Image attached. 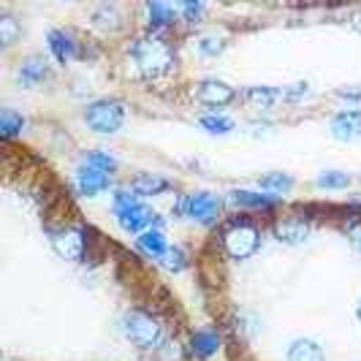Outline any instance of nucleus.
Returning a JSON list of instances; mask_svg holds the SVG:
<instances>
[{
    "instance_id": "obj_28",
    "label": "nucleus",
    "mask_w": 361,
    "mask_h": 361,
    "mask_svg": "<svg viewBox=\"0 0 361 361\" xmlns=\"http://www.w3.org/2000/svg\"><path fill=\"white\" fill-rule=\"evenodd\" d=\"M14 33H17V25H14V19H8V17L0 19V41H3L6 47L14 41Z\"/></svg>"
},
{
    "instance_id": "obj_13",
    "label": "nucleus",
    "mask_w": 361,
    "mask_h": 361,
    "mask_svg": "<svg viewBox=\"0 0 361 361\" xmlns=\"http://www.w3.org/2000/svg\"><path fill=\"white\" fill-rule=\"evenodd\" d=\"M193 353L199 356V359H209L212 353H217V348H220V334H217L215 329H201L193 334Z\"/></svg>"
},
{
    "instance_id": "obj_7",
    "label": "nucleus",
    "mask_w": 361,
    "mask_h": 361,
    "mask_svg": "<svg viewBox=\"0 0 361 361\" xmlns=\"http://www.w3.org/2000/svg\"><path fill=\"white\" fill-rule=\"evenodd\" d=\"M109 182L111 180H109L106 171H98V169H92V166H82V169L76 171V188H79L82 196H95V193L106 190Z\"/></svg>"
},
{
    "instance_id": "obj_9",
    "label": "nucleus",
    "mask_w": 361,
    "mask_h": 361,
    "mask_svg": "<svg viewBox=\"0 0 361 361\" xmlns=\"http://www.w3.org/2000/svg\"><path fill=\"white\" fill-rule=\"evenodd\" d=\"M236 92L226 85V82H217V79H207L199 85V98L207 106H226L234 101Z\"/></svg>"
},
{
    "instance_id": "obj_5",
    "label": "nucleus",
    "mask_w": 361,
    "mask_h": 361,
    "mask_svg": "<svg viewBox=\"0 0 361 361\" xmlns=\"http://www.w3.org/2000/svg\"><path fill=\"white\" fill-rule=\"evenodd\" d=\"M49 242H52L54 253L66 261H79L85 250H87V242H85V231L79 228H60V231H52L49 234Z\"/></svg>"
},
{
    "instance_id": "obj_29",
    "label": "nucleus",
    "mask_w": 361,
    "mask_h": 361,
    "mask_svg": "<svg viewBox=\"0 0 361 361\" xmlns=\"http://www.w3.org/2000/svg\"><path fill=\"white\" fill-rule=\"evenodd\" d=\"M220 49H223V44H220V38H215V36H204L199 41L201 54H217Z\"/></svg>"
},
{
    "instance_id": "obj_20",
    "label": "nucleus",
    "mask_w": 361,
    "mask_h": 361,
    "mask_svg": "<svg viewBox=\"0 0 361 361\" xmlns=\"http://www.w3.org/2000/svg\"><path fill=\"white\" fill-rule=\"evenodd\" d=\"M315 182H318V188H326V190H343L350 185V177L345 171H324Z\"/></svg>"
},
{
    "instance_id": "obj_33",
    "label": "nucleus",
    "mask_w": 361,
    "mask_h": 361,
    "mask_svg": "<svg viewBox=\"0 0 361 361\" xmlns=\"http://www.w3.org/2000/svg\"><path fill=\"white\" fill-rule=\"evenodd\" d=\"M350 239H353V245H356V247L361 250V226L356 228V231H353V234H350Z\"/></svg>"
},
{
    "instance_id": "obj_19",
    "label": "nucleus",
    "mask_w": 361,
    "mask_h": 361,
    "mask_svg": "<svg viewBox=\"0 0 361 361\" xmlns=\"http://www.w3.org/2000/svg\"><path fill=\"white\" fill-rule=\"evenodd\" d=\"M231 201L239 207H271V204H277V196H261L253 190H234Z\"/></svg>"
},
{
    "instance_id": "obj_17",
    "label": "nucleus",
    "mask_w": 361,
    "mask_h": 361,
    "mask_svg": "<svg viewBox=\"0 0 361 361\" xmlns=\"http://www.w3.org/2000/svg\"><path fill=\"white\" fill-rule=\"evenodd\" d=\"M47 60L44 57H30V60H25V66H22V71H19V79L25 82V85H36L41 79H47Z\"/></svg>"
},
{
    "instance_id": "obj_12",
    "label": "nucleus",
    "mask_w": 361,
    "mask_h": 361,
    "mask_svg": "<svg viewBox=\"0 0 361 361\" xmlns=\"http://www.w3.org/2000/svg\"><path fill=\"white\" fill-rule=\"evenodd\" d=\"M286 361H326V356L312 340H293L286 350Z\"/></svg>"
},
{
    "instance_id": "obj_8",
    "label": "nucleus",
    "mask_w": 361,
    "mask_h": 361,
    "mask_svg": "<svg viewBox=\"0 0 361 361\" xmlns=\"http://www.w3.org/2000/svg\"><path fill=\"white\" fill-rule=\"evenodd\" d=\"M274 234H277V239H283L288 245H302L310 236V226L302 217H280L274 223Z\"/></svg>"
},
{
    "instance_id": "obj_23",
    "label": "nucleus",
    "mask_w": 361,
    "mask_h": 361,
    "mask_svg": "<svg viewBox=\"0 0 361 361\" xmlns=\"http://www.w3.org/2000/svg\"><path fill=\"white\" fill-rule=\"evenodd\" d=\"M290 177L288 174H269V177H264L261 180V188L264 190H271V193H286V190H290Z\"/></svg>"
},
{
    "instance_id": "obj_10",
    "label": "nucleus",
    "mask_w": 361,
    "mask_h": 361,
    "mask_svg": "<svg viewBox=\"0 0 361 361\" xmlns=\"http://www.w3.org/2000/svg\"><path fill=\"white\" fill-rule=\"evenodd\" d=\"M331 133L340 142H350V139L361 136V111H340L331 120Z\"/></svg>"
},
{
    "instance_id": "obj_24",
    "label": "nucleus",
    "mask_w": 361,
    "mask_h": 361,
    "mask_svg": "<svg viewBox=\"0 0 361 361\" xmlns=\"http://www.w3.org/2000/svg\"><path fill=\"white\" fill-rule=\"evenodd\" d=\"M87 166H92V169H98V171H114V166H117V161L109 155V152H101V149H95V152H90L87 155Z\"/></svg>"
},
{
    "instance_id": "obj_2",
    "label": "nucleus",
    "mask_w": 361,
    "mask_h": 361,
    "mask_svg": "<svg viewBox=\"0 0 361 361\" xmlns=\"http://www.w3.org/2000/svg\"><path fill=\"white\" fill-rule=\"evenodd\" d=\"M261 245V231L255 228L250 220L245 217H236L226 226V234H223V247L226 253L231 255L234 261H242V258H250V255L258 250Z\"/></svg>"
},
{
    "instance_id": "obj_34",
    "label": "nucleus",
    "mask_w": 361,
    "mask_h": 361,
    "mask_svg": "<svg viewBox=\"0 0 361 361\" xmlns=\"http://www.w3.org/2000/svg\"><path fill=\"white\" fill-rule=\"evenodd\" d=\"M353 27H356V30L361 33V11L356 14V17H353Z\"/></svg>"
},
{
    "instance_id": "obj_14",
    "label": "nucleus",
    "mask_w": 361,
    "mask_h": 361,
    "mask_svg": "<svg viewBox=\"0 0 361 361\" xmlns=\"http://www.w3.org/2000/svg\"><path fill=\"white\" fill-rule=\"evenodd\" d=\"M49 49L60 63H68L71 57H76V44L71 36H66L63 30H52L49 33Z\"/></svg>"
},
{
    "instance_id": "obj_16",
    "label": "nucleus",
    "mask_w": 361,
    "mask_h": 361,
    "mask_svg": "<svg viewBox=\"0 0 361 361\" xmlns=\"http://www.w3.org/2000/svg\"><path fill=\"white\" fill-rule=\"evenodd\" d=\"M139 247H142L145 253L155 255V258H161V255L169 253L166 236H163V231H158V228H152V231H145V234L139 236Z\"/></svg>"
},
{
    "instance_id": "obj_6",
    "label": "nucleus",
    "mask_w": 361,
    "mask_h": 361,
    "mask_svg": "<svg viewBox=\"0 0 361 361\" xmlns=\"http://www.w3.org/2000/svg\"><path fill=\"white\" fill-rule=\"evenodd\" d=\"M182 209H185V215L199 220V223H212L220 212V199L212 193H193L182 201Z\"/></svg>"
},
{
    "instance_id": "obj_25",
    "label": "nucleus",
    "mask_w": 361,
    "mask_h": 361,
    "mask_svg": "<svg viewBox=\"0 0 361 361\" xmlns=\"http://www.w3.org/2000/svg\"><path fill=\"white\" fill-rule=\"evenodd\" d=\"M277 95H280V92L274 90V87H250V90H247V98L255 101V104H261V106H271V104L277 101Z\"/></svg>"
},
{
    "instance_id": "obj_3",
    "label": "nucleus",
    "mask_w": 361,
    "mask_h": 361,
    "mask_svg": "<svg viewBox=\"0 0 361 361\" xmlns=\"http://www.w3.org/2000/svg\"><path fill=\"white\" fill-rule=\"evenodd\" d=\"M126 334L128 340L133 345H139V348H158L163 343V329L152 321V315H147L142 310L128 312Z\"/></svg>"
},
{
    "instance_id": "obj_18",
    "label": "nucleus",
    "mask_w": 361,
    "mask_h": 361,
    "mask_svg": "<svg viewBox=\"0 0 361 361\" xmlns=\"http://www.w3.org/2000/svg\"><path fill=\"white\" fill-rule=\"evenodd\" d=\"M147 14H149V25H155V27L174 25V19H177V11L171 6H166V3H149L147 6Z\"/></svg>"
},
{
    "instance_id": "obj_32",
    "label": "nucleus",
    "mask_w": 361,
    "mask_h": 361,
    "mask_svg": "<svg viewBox=\"0 0 361 361\" xmlns=\"http://www.w3.org/2000/svg\"><path fill=\"white\" fill-rule=\"evenodd\" d=\"M343 98H350V101H361V90H340Z\"/></svg>"
},
{
    "instance_id": "obj_35",
    "label": "nucleus",
    "mask_w": 361,
    "mask_h": 361,
    "mask_svg": "<svg viewBox=\"0 0 361 361\" xmlns=\"http://www.w3.org/2000/svg\"><path fill=\"white\" fill-rule=\"evenodd\" d=\"M356 318H359V321H361V302H359V305H356Z\"/></svg>"
},
{
    "instance_id": "obj_30",
    "label": "nucleus",
    "mask_w": 361,
    "mask_h": 361,
    "mask_svg": "<svg viewBox=\"0 0 361 361\" xmlns=\"http://www.w3.org/2000/svg\"><path fill=\"white\" fill-rule=\"evenodd\" d=\"M182 14L193 22L199 14H204V6H201V3H185V6H182Z\"/></svg>"
},
{
    "instance_id": "obj_22",
    "label": "nucleus",
    "mask_w": 361,
    "mask_h": 361,
    "mask_svg": "<svg viewBox=\"0 0 361 361\" xmlns=\"http://www.w3.org/2000/svg\"><path fill=\"white\" fill-rule=\"evenodd\" d=\"M25 126V120L19 117L17 111H11V109H3V114H0V130H3V136H14L19 133Z\"/></svg>"
},
{
    "instance_id": "obj_26",
    "label": "nucleus",
    "mask_w": 361,
    "mask_h": 361,
    "mask_svg": "<svg viewBox=\"0 0 361 361\" xmlns=\"http://www.w3.org/2000/svg\"><path fill=\"white\" fill-rule=\"evenodd\" d=\"M163 258H166V267L174 271H180L188 267V258H185V250H182V247H169V253L163 255Z\"/></svg>"
},
{
    "instance_id": "obj_4",
    "label": "nucleus",
    "mask_w": 361,
    "mask_h": 361,
    "mask_svg": "<svg viewBox=\"0 0 361 361\" xmlns=\"http://www.w3.org/2000/svg\"><path fill=\"white\" fill-rule=\"evenodd\" d=\"M123 106L117 101H95L85 111V120L95 133H114L123 126Z\"/></svg>"
},
{
    "instance_id": "obj_27",
    "label": "nucleus",
    "mask_w": 361,
    "mask_h": 361,
    "mask_svg": "<svg viewBox=\"0 0 361 361\" xmlns=\"http://www.w3.org/2000/svg\"><path fill=\"white\" fill-rule=\"evenodd\" d=\"M136 204H139L136 196H130L128 190H117V193H114V201H111L114 215H117V212H123V209H128V207H136Z\"/></svg>"
},
{
    "instance_id": "obj_15",
    "label": "nucleus",
    "mask_w": 361,
    "mask_h": 361,
    "mask_svg": "<svg viewBox=\"0 0 361 361\" xmlns=\"http://www.w3.org/2000/svg\"><path fill=\"white\" fill-rule=\"evenodd\" d=\"M130 190L139 193V196H158L163 190H169V182L158 174H139L130 185Z\"/></svg>"
},
{
    "instance_id": "obj_21",
    "label": "nucleus",
    "mask_w": 361,
    "mask_h": 361,
    "mask_svg": "<svg viewBox=\"0 0 361 361\" xmlns=\"http://www.w3.org/2000/svg\"><path fill=\"white\" fill-rule=\"evenodd\" d=\"M201 126L209 133H228V130H234V120L223 117V114H207V117H201Z\"/></svg>"
},
{
    "instance_id": "obj_11",
    "label": "nucleus",
    "mask_w": 361,
    "mask_h": 361,
    "mask_svg": "<svg viewBox=\"0 0 361 361\" xmlns=\"http://www.w3.org/2000/svg\"><path fill=\"white\" fill-rule=\"evenodd\" d=\"M152 212L147 209V207H142V204H136V207H128V209H123V212H117V220H120V226L126 228V231H130V234H136V231H142L147 223H152Z\"/></svg>"
},
{
    "instance_id": "obj_1",
    "label": "nucleus",
    "mask_w": 361,
    "mask_h": 361,
    "mask_svg": "<svg viewBox=\"0 0 361 361\" xmlns=\"http://www.w3.org/2000/svg\"><path fill=\"white\" fill-rule=\"evenodd\" d=\"M133 60L147 76H163L174 68V52L163 38H142L133 47Z\"/></svg>"
},
{
    "instance_id": "obj_31",
    "label": "nucleus",
    "mask_w": 361,
    "mask_h": 361,
    "mask_svg": "<svg viewBox=\"0 0 361 361\" xmlns=\"http://www.w3.org/2000/svg\"><path fill=\"white\" fill-rule=\"evenodd\" d=\"M302 95H307V85H296V90L286 92L288 101H296V98H302Z\"/></svg>"
}]
</instances>
